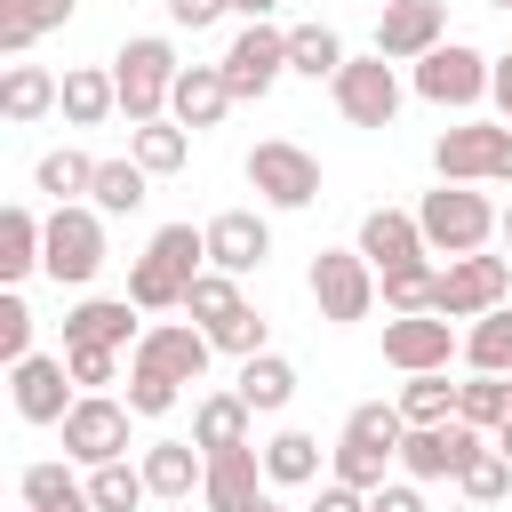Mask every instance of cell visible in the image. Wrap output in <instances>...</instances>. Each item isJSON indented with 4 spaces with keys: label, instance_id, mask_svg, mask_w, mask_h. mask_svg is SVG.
Listing matches in <instances>:
<instances>
[{
    "label": "cell",
    "instance_id": "f546056e",
    "mask_svg": "<svg viewBox=\"0 0 512 512\" xmlns=\"http://www.w3.org/2000/svg\"><path fill=\"white\" fill-rule=\"evenodd\" d=\"M152 200V168L128 152V160H96V184H88V208H104V216H136Z\"/></svg>",
    "mask_w": 512,
    "mask_h": 512
},
{
    "label": "cell",
    "instance_id": "30bf717a",
    "mask_svg": "<svg viewBox=\"0 0 512 512\" xmlns=\"http://www.w3.org/2000/svg\"><path fill=\"white\" fill-rule=\"evenodd\" d=\"M216 64H224V88H232L240 104H264V96L280 88V72H288V32H280L272 16H256V24L232 32V48H224Z\"/></svg>",
    "mask_w": 512,
    "mask_h": 512
},
{
    "label": "cell",
    "instance_id": "c3c4849f",
    "mask_svg": "<svg viewBox=\"0 0 512 512\" xmlns=\"http://www.w3.org/2000/svg\"><path fill=\"white\" fill-rule=\"evenodd\" d=\"M368 512H432V504H424V480H408V472H400V480L368 488Z\"/></svg>",
    "mask_w": 512,
    "mask_h": 512
},
{
    "label": "cell",
    "instance_id": "2e32d148",
    "mask_svg": "<svg viewBox=\"0 0 512 512\" xmlns=\"http://www.w3.org/2000/svg\"><path fill=\"white\" fill-rule=\"evenodd\" d=\"M8 392H16V416H24V424H64L72 400H80L64 352H24V360L8 368Z\"/></svg>",
    "mask_w": 512,
    "mask_h": 512
},
{
    "label": "cell",
    "instance_id": "8d00e7d4",
    "mask_svg": "<svg viewBox=\"0 0 512 512\" xmlns=\"http://www.w3.org/2000/svg\"><path fill=\"white\" fill-rule=\"evenodd\" d=\"M32 184H40L48 200H88V184H96V160H88V152H72V144H56V152H40Z\"/></svg>",
    "mask_w": 512,
    "mask_h": 512
},
{
    "label": "cell",
    "instance_id": "ba28073f",
    "mask_svg": "<svg viewBox=\"0 0 512 512\" xmlns=\"http://www.w3.org/2000/svg\"><path fill=\"white\" fill-rule=\"evenodd\" d=\"M328 96H336V112L352 120V128H392L400 120V104H408V88H400V64L392 56H344V72L328 80Z\"/></svg>",
    "mask_w": 512,
    "mask_h": 512
},
{
    "label": "cell",
    "instance_id": "ab89813d",
    "mask_svg": "<svg viewBox=\"0 0 512 512\" xmlns=\"http://www.w3.org/2000/svg\"><path fill=\"white\" fill-rule=\"evenodd\" d=\"M400 416H408V424H448V416H456V384H448V368L408 376V384H400Z\"/></svg>",
    "mask_w": 512,
    "mask_h": 512
},
{
    "label": "cell",
    "instance_id": "1f68e13d",
    "mask_svg": "<svg viewBox=\"0 0 512 512\" xmlns=\"http://www.w3.org/2000/svg\"><path fill=\"white\" fill-rule=\"evenodd\" d=\"M232 392L256 408V416H280L288 400H296V368L280 360V352H256V360H240V376H232Z\"/></svg>",
    "mask_w": 512,
    "mask_h": 512
},
{
    "label": "cell",
    "instance_id": "ffe728a7",
    "mask_svg": "<svg viewBox=\"0 0 512 512\" xmlns=\"http://www.w3.org/2000/svg\"><path fill=\"white\" fill-rule=\"evenodd\" d=\"M136 312H144L136 296H80V304L64 312V352H72V344H112V352H136V336H144V328H136Z\"/></svg>",
    "mask_w": 512,
    "mask_h": 512
},
{
    "label": "cell",
    "instance_id": "83f0119b",
    "mask_svg": "<svg viewBox=\"0 0 512 512\" xmlns=\"http://www.w3.org/2000/svg\"><path fill=\"white\" fill-rule=\"evenodd\" d=\"M40 248H48V216H32L24 200H8V208H0V280H8V288L32 280V272H40Z\"/></svg>",
    "mask_w": 512,
    "mask_h": 512
},
{
    "label": "cell",
    "instance_id": "7c38bea8",
    "mask_svg": "<svg viewBox=\"0 0 512 512\" xmlns=\"http://www.w3.org/2000/svg\"><path fill=\"white\" fill-rule=\"evenodd\" d=\"M496 304H512V256L472 248V256H448L440 264V312L448 320H488Z\"/></svg>",
    "mask_w": 512,
    "mask_h": 512
},
{
    "label": "cell",
    "instance_id": "91938a15",
    "mask_svg": "<svg viewBox=\"0 0 512 512\" xmlns=\"http://www.w3.org/2000/svg\"><path fill=\"white\" fill-rule=\"evenodd\" d=\"M24 512H32V504H24Z\"/></svg>",
    "mask_w": 512,
    "mask_h": 512
},
{
    "label": "cell",
    "instance_id": "9f6ffc18",
    "mask_svg": "<svg viewBox=\"0 0 512 512\" xmlns=\"http://www.w3.org/2000/svg\"><path fill=\"white\" fill-rule=\"evenodd\" d=\"M496 240H504V256H512V208H504V224H496Z\"/></svg>",
    "mask_w": 512,
    "mask_h": 512
},
{
    "label": "cell",
    "instance_id": "5b68a950",
    "mask_svg": "<svg viewBox=\"0 0 512 512\" xmlns=\"http://www.w3.org/2000/svg\"><path fill=\"white\" fill-rule=\"evenodd\" d=\"M40 272H48L56 288H88V280L104 272V208H88V200H56V208H48Z\"/></svg>",
    "mask_w": 512,
    "mask_h": 512
},
{
    "label": "cell",
    "instance_id": "9a60e30c",
    "mask_svg": "<svg viewBox=\"0 0 512 512\" xmlns=\"http://www.w3.org/2000/svg\"><path fill=\"white\" fill-rule=\"evenodd\" d=\"M456 352H464V336H456V320H448V312H392V320H384V360H392L400 376L448 368Z\"/></svg>",
    "mask_w": 512,
    "mask_h": 512
},
{
    "label": "cell",
    "instance_id": "6f0895ef",
    "mask_svg": "<svg viewBox=\"0 0 512 512\" xmlns=\"http://www.w3.org/2000/svg\"><path fill=\"white\" fill-rule=\"evenodd\" d=\"M248 512H280V504H272V488H264V496H256V504H248Z\"/></svg>",
    "mask_w": 512,
    "mask_h": 512
},
{
    "label": "cell",
    "instance_id": "52a82bcc",
    "mask_svg": "<svg viewBox=\"0 0 512 512\" xmlns=\"http://www.w3.org/2000/svg\"><path fill=\"white\" fill-rule=\"evenodd\" d=\"M408 88H416L424 104H440V112H472V104L496 88V56H480L472 40H440L432 56H416Z\"/></svg>",
    "mask_w": 512,
    "mask_h": 512
},
{
    "label": "cell",
    "instance_id": "8fae6325",
    "mask_svg": "<svg viewBox=\"0 0 512 512\" xmlns=\"http://www.w3.org/2000/svg\"><path fill=\"white\" fill-rule=\"evenodd\" d=\"M312 304H320L328 328L368 320V312H376V264H368L360 248H320V256H312Z\"/></svg>",
    "mask_w": 512,
    "mask_h": 512
},
{
    "label": "cell",
    "instance_id": "f6af8a7d",
    "mask_svg": "<svg viewBox=\"0 0 512 512\" xmlns=\"http://www.w3.org/2000/svg\"><path fill=\"white\" fill-rule=\"evenodd\" d=\"M208 336H216V352H232V360H256V352H272V344H264L272 328H264V312H256V304H240V312H232V320H216Z\"/></svg>",
    "mask_w": 512,
    "mask_h": 512
},
{
    "label": "cell",
    "instance_id": "836d02e7",
    "mask_svg": "<svg viewBox=\"0 0 512 512\" xmlns=\"http://www.w3.org/2000/svg\"><path fill=\"white\" fill-rule=\"evenodd\" d=\"M288 72L296 80H336L344 72V40L328 24H288Z\"/></svg>",
    "mask_w": 512,
    "mask_h": 512
},
{
    "label": "cell",
    "instance_id": "277c9868",
    "mask_svg": "<svg viewBox=\"0 0 512 512\" xmlns=\"http://www.w3.org/2000/svg\"><path fill=\"white\" fill-rule=\"evenodd\" d=\"M176 48L160 40V32H128L120 40V56H112V80H120V112H128V128H144V120H168V96H176Z\"/></svg>",
    "mask_w": 512,
    "mask_h": 512
},
{
    "label": "cell",
    "instance_id": "681fc988",
    "mask_svg": "<svg viewBox=\"0 0 512 512\" xmlns=\"http://www.w3.org/2000/svg\"><path fill=\"white\" fill-rule=\"evenodd\" d=\"M312 512H368V488H352V480H320V496H312Z\"/></svg>",
    "mask_w": 512,
    "mask_h": 512
},
{
    "label": "cell",
    "instance_id": "f1b7e54d",
    "mask_svg": "<svg viewBox=\"0 0 512 512\" xmlns=\"http://www.w3.org/2000/svg\"><path fill=\"white\" fill-rule=\"evenodd\" d=\"M72 128H104L112 112H120V80L104 72V64H72L64 72V104H56Z\"/></svg>",
    "mask_w": 512,
    "mask_h": 512
},
{
    "label": "cell",
    "instance_id": "ac0fdd59",
    "mask_svg": "<svg viewBox=\"0 0 512 512\" xmlns=\"http://www.w3.org/2000/svg\"><path fill=\"white\" fill-rule=\"evenodd\" d=\"M136 360L168 368L176 384H200V376H208V360H216V336H208L200 320H152V328L136 336Z\"/></svg>",
    "mask_w": 512,
    "mask_h": 512
},
{
    "label": "cell",
    "instance_id": "5bb4252c",
    "mask_svg": "<svg viewBox=\"0 0 512 512\" xmlns=\"http://www.w3.org/2000/svg\"><path fill=\"white\" fill-rule=\"evenodd\" d=\"M480 448H488V440H480V424H464V416H448V424H408V440H400V472L432 488V480H456Z\"/></svg>",
    "mask_w": 512,
    "mask_h": 512
},
{
    "label": "cell",
    "instance_id": "cb8c5ba5",
    "mask_svg": "<svg viewBox=\"0 0 512 512\" xmlns=\"http://www.w3.org/2000/svg\"><path fill=\"white\" fill-rule=\"evenodd\" d=\"M232 104H240V96L224 88V64H184V72H176V96H168V120H184V128L200 136V128H216Z\"/></svg>",
    "mask_w": 512,
    "mask_h": 512
},
{
    "label": "cell",
    "instance_id": "f907efd6",
    "mask_svg": "<svg viewBox=\"0 0 512 512\" xmlns=\"http://www.w3.org/2000/svg\"><path fill=\"white\" fill-rule=\"evenodd\" d=\"M216 16H224V0H168V24L176 32H208Z\"/></svg>",
    "mask_w": 512,
    "mask_h": 512
},
{
    "label": "cell",
    "instance_id": "d6a6232c",
    "mask_svg": "<svg viewBox=\"0 0 512 512\" xmlns=\"http://www.w3.org/2000/svg\"><path fill=\"white\" fill-rule=\"evenodd\" d=\"M376 296H384V312H440V264L432 256L392 264V272H376Z\"/></svg>",
    "mask_w": 512,
    "mask_h": 512
},
{
    "label": "cell",
    "instance_id": "6da1fadb",
    "mask_svg": "<svg viewBox=\"0 0 512 512\" xmlns=\"http://www.w3.org/2000/svg\"><path fill=\"white\" fill-rule=\"evenodd\" d=\"M208 272V224H160L128 264V296L144 312H184V288Z\"/></svg>",
    "mask_w": 512,
    "mask_h": 512
},
{
    "label": "cell",
    "instance_id": "7402d4cb",
    "mask_svg": "<svg viewBox=\"0 0 512 512\" xmlns=\"http://www.w3.org/2000/svg\"><path fill=\"white\" fill-rule=\"evenodd\" d=\"M264 488H272V480H264V448H224V456H208V472H200V504H208V512H248Z\"/></svg>",
    "mask_w": 512,
    "mask_h": 512
},
{
    "label": "cell",
    "instance_id": "484cf974",
    "mask_svg": "<svg viewBox=\"0 0 512 512\" xmlns=\"http://www.w3.org/2000/svg\"><path fill=\"white\" fill-rule=\"evenodd\" d=\"M56 104H64V80H56L48 64H8V72H0V120L32 128V120H48Z\"/></svg>",
    "mask_w": 512,
    "mask_h": 512
},
{
    "label": "cell",
    "instance_id": "9c48e42d",
    "mask_svg": "<svg viewBox=\"0 0 512 512\" xmlns=\"http://www.w3.org/2000/svg\"><path fill=\"white\" fill-rule=\"evenodd\" d=\"M240 176H248V192H256L264 208H312V200H320V160H312L304 144H288V136L248 144Z\"/></svg>",
    "mask_w": 512,
    "mask_h": 512
},
{
    "label": "cell",
    "instance_id": "e575fe53",
    "mask_svg": "<svg viewBox=\"0 0 512 512\" xmlns=\"http://www.w3.org/2000/svg\"><path fill=\"white\" fill-rule=\"evenodd\" d=\"M128 152H136L152 176H176V168L192 160V128H184V120H144V128H128Z\"/></svg>",
    "mask_w": 512,
    "mask_h": 512
},
{
    "label": "cell",
    "instance_id": "8992f818",
    "mask_svg": "<svg viewBox=\"0 0 512 512\" xmlns=\"http://www.w3.org/2000/svg\"><path fill=\"white\" fill-rule=\"evenodd\" d=\"M440 184H512V120H456L432 144Z\"/></svg>",
    "mask_w": 512,
    "mask_h": 512
},
{
    "label": "cell",
    "instance_id": "44dd1931",
    "mask_svg": "<svg viewBox=\"0 0 512 512\" xmlns=\"http://www.w3.org/2000/svg\"><path fill=\"white\" fill-rule=\"evenodd\" d=\"M352 248H360L376 272L432 256V248H424V224H416V208H368V216H360V232H352Z\"/></svg>",
    "mask_w": 512,
    "mask_h": 512
},
{
    "label": "cell",
    "instance_id": "4316f807",
    "mask_svg": "<svg viewBox=\"0 0 512 512\" xmlns=\"http://www.w3.org/2000/svg\"><path fill=\"white\" fill-rule=\"evenodd\" d=\"M72 8H80V0H0V56L24 64L40 32H64V24H72Z\"/></svg>",
    "mask_w": 512,
    "mask_h": 512
},
{
    "label": "cell",
    "instance_id": "f35d334b",
    "mask_svg": "<svg viewBox=\"0 0 512 512\" xmlns=\"http://www.w3.org/2000/svg\"><path fill=\"white\" fill-rule=\"evenodd\" d=\"M464 360L488 368V376H512V304H496L488 320L464 328Z\"/></svg>",
    "mask_w": 512,
    "mask_h": 512
},
{
    "label": "cell",
    "instance_id": "d4e9b609",
    "mask_svg": "<svg viewBox=\"0 0 512 512\" xmlns=\"http://www.w3.org/2000/svg\"><path fill=\"white\" fill-rule=\"evenodd\" d=\"M248 432H256V408H248L240 392H200V400H192V440H200V456H224V448H256Z\"/></svg>",
    "mask_w": 512,
    "mask_h": 512
},
{
    "label": "cell",
    "instance_id": "11a10c76",
    "mask_svg": "<svg viewBox=\"0 0 512 512\" xmlns=\"http://www.w3.org/2000/svg\"><path fill=\"white\" fill-rule=\"evenodd\" d=\"M496 448H504V456H512V416H504V424H496Z\"/></svg>",
    "mask_w": 512,
    "mask_h": 512
},
{
    "label": "cell",
    "instance_id": "7bdbcfd3",
    "mask_svg": "<svg viewBox=\"0 0 512 512\" xmlns=\"http://www.w3.org/2000/svg\"><path fill=\"white\" fill-rule=\"evenodd\" d=\"M176 400H184V384H176L168 368H152V360L128 352V408H136V416H168Z\"/></svg>",
    "mask_w": 512,
    "mask_h": 512
},
{
    "label": "cell",
    "instance_id": "bcb514c9",
    "mask_svg": "<svg viewBox=\"0 0 512 512\" xmlns=\"http://www.w3.org/2000/svg\"><path fill=\"white\" fill-rule=\"evenodd\" d=\"M64 360H72V384H80V392H104V384H120V360H128V352H112V344H72Z\"/></svg>",
    "mask_w": 512,
    "mask_h": 512
},
{
    "label": "cell",
    "instance_id": "4fadbf2b",
    "mask_svg": "<svg viewBox=\"0 0 512 512\" xmlns=\"http://www.w3.org/2000/svg\"><path fill=\"white\" fill-rule=\"evenodd\" d=\"M128 416H136L128 400H112V392H80V400H72V416L56 424V432H64V456H72V464H88V472H96V464H112V456H128Z\"/></svg>",
    "mask_w": 512,
    "mask_h": 512
},
{
    "label": "cell",
    "instance_id": "680465c9",
    "mask_svg": "<svg viewBox=\"0 0 512 512\" xmlns=\"http://www.w3.org/2000/svg\"><path fill=\"white\" fill-rule=\"evenodd\" d=\"M168 512H192V504H168ZM200 512H208V504H200Z\"/></svg>",
    "mask_w": 512,
    "mask_h": 512
},
{
    "label": "cell",
    "instance_id": "816d5d0a",
    "mask_svg": "<svg viewBox=\"0 0 512 512\" xmlns=\"http://www.w3.org/2000/svg\"><path fill=\"white\" fill-rule=\"evenodd\" d=\"M488 96H496V120H512V56H496V88Z\"/></svg>",
    "mask_w": 512,
    "mask_h": 512
},
{
    "label": "cell",
    "instance_id": "db71d44e",
    "mask_svg": "<svg viewBox=\"0 0 512 512\" xmlns=\"http://www.w3.org/2000/svg\"><path fill=\"white\" fill-rule=\"evenodd\" d=\"M48 512H96V504H88V488H80V496H64V504H48Z\"/></svg>",
    "mask_w": 512,
    "mask_h": 512
},
{
    "label": "cell",
    "instance_id": "ee69618b",
    "mask_svg": "<svg viewBox=\"0 0 512 512\" xmlns=\"http://www.w3.org/2000/svg\"><path fill=\"white\" fill-rule=\"evenodd\" d=\"M80 488H88V480H72V456H64V464H24V472H16V496H24L32 512H48V504H64V496H80Z\"/></svg>",
    "mask_w": 512,
    "mask_h": 512
},
{
    "label": "cell",
    "instance_id": "f5cc1de1",
    "mask_svg": "<svg viewBox=\"0 0 512 512\" xmlns=\"http://www.w3.org/2000/svg\"><path fill=\"white\" fill-rule=\"evenodd\" d=\"M224 8H232V16H248V24H256V16H272V8H280V0H224Z\"/></svg>",
    "mask_w": 512,
    "mask_h": 512
},
{
    "label": "cell",
    "instance_id": "d590c367",
    "mask_svg": "<svg viewBox=\"0 0 512 512\" xmlns=\"http://www.w3.org/2000/svg\"><path fill=\"white\" fill-rule=\"evenodd\" d=\"M88 504H96V512H136V504H152V480H144V464H128V456L96 464V472H88Z\"/></svg>",
    "mask_w": 512,
    "mask_h": 512
},
{
    "label": "cell",
    "instance_id": "74e56055",
    "mask_svg": "<svg viewBox=\"0 0 512 512\" xmlns=\"http://www.w3.org/2000/svg\"><path fill=\"white\" fill-rule=\"evenodd\" d=\"M504 408H512V376H488V368H472V376L456 384V416H464V424L496 432V424H504Z\"/></svg>",
    "mask_w": 512,
    "mask_h": 512
},
{
    "label": "cell",
    "instance_id": "7dc6e473",
    "mask_svg": "<svg viewBox=\"0 0 512 512\" xmlns=\"http://www.w3.org/2000/svg\"><path fill=\"white\" fill-rule=\"evenodd\" d=\"M24 352H32V304H24L16 288H8V296H0V360L16 368Z\"/></svg>",
    "mask_w": 512,
    "mask_h": 512
},
{
    "label": "cell",
    "instance_id": "d6986e66",
    "mask_svg": "<svg viewBox=\"0 0 512 512\" xmlns=\"http://www.w3.org/2000/svg\"><path fill=\"white\" fill-rule=\"evenodd\" d=\"M264 256H272V224H264L256 208H224V216H208V264H216V272L248 280V272H264Z\"/></svg>",
    "mask_w": 512,
    "mask_h": 512
},
{
    "label": "cell",
    "instance_id": "b9f144b4",
    "mask_svg": "<svg viewBox=\"0 0 512 512\" xmlns=\"http://www.w3.org/2000/svg\"><path fill=\"white\" fill-rule=\"evenodd\" d=\"M240 304H248V296H240V280H232V272H216V264H208V272H200V280L184 288V312H192L200 328H216V320H232Z\"/></svg>",
    "mask_w": 512,
    "mask_h": 512
},
{
    "label": "cell",
    "instance_id": "4dcf8cb0",
    "mask_svg": "<svg viewBox=\"0 0 512 512\" xmlns=\"http://www.w3.org/2000/svg\"><path fill=\"white\" fill-rule=\"evenodd\" d=\"M264 480H272V488H320V440L296 432V424H280V432L264 440Z\"/></svg>",
    "mask_w": 512,
    "mask_h": 512
},
{
    "label": "cell",
    "instance_id": "3957f363",
    "mask_svg": "<svg viewBox=\"0 0 512 512\" xmlns=\"http://www.w3.org/2000/svg\"><path fill=\"white\" fill-rule=\"evenodd\" d=\"M416 224H424V248H432V256H472V248L496 240L504 208H496L480 184H440V192L416 200Z\"/></svg>",
    "mask_w": 512,
    "mask_h": 512
},
{
    "label": "cell",
    "instance_id": "e0dca14e",
    "mask_svg": "<svg viewBox=\"0 0 512 512\" xmlns=\"http://www.w3.org/2000/svg\"><path fill=\"white\" fill-rule=\"evenodd\" d=\"M440 40H448V0H384V16H376V56L416 64V56H432Z\"/></svg>",
    "mask_w": 512,
    "mask_h": 512
},
{
    "label": "cell",
    "instance_id": "603a6c76",
    "mask_svg": "<svg viewBox=\"0 0 512 512\" xmlns=\"http://www.w3.org/2000/svg\"><path fill=\"white\" fill-rule=\"evenodd\" d=\"M136 464H144V480H152V504H192V496H200V472H208L200 440H152Z\"/></svg>",
    "mask_w": 512,
    "mask_h": 512
},
{
    "label": "cell",
    "instance_id": "7a4b0ae2",
    "mask_svg": "<svg viewBox=\"0 0 512 512\" xmlns=\"http://www.w3.org/2000/svg\"><path fill=\"white\" fill-rule=\"evenodd\" d=\"M400 440H408L400 400H392V408H384V400H360V408L344 416L336 448H328V472H336V480H352V488H384V472L400 464Z\"/></svg>",
    "mask_w": 512,
    "mask_h": 512
},
{
    "label": "cell",
    "instance_id": "60d3db41",
    "mask_svg": "<svg viewBox=\"0 0 512 512\" xmlns=\"http://www.w3.org/2000/svg\"><path fill=\"white\" fill-rule=\"evenodd\" d=\"M456 496H464V504H504V496H512V456L488 440V448L456 472Z\"/></svg>",
    "mask_w": 512,
    "mask_h": 512
}]
</instances>
